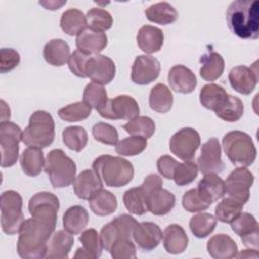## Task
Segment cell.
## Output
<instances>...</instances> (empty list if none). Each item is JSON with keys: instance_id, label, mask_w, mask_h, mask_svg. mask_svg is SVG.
I'll list each match as a JSON object with an SVG mask.
<instances>
[{"instance_id": "6da1fadb", "label": "cell", "mask_w": 259, "mask_h": 259, "mask_svg": "<svg viewBox=\"0 0 259 259\" xmlns=\"http://www.w3.org/2000/svg\"><path fill=\"white\" fill-rule=\"evenodd\" d=\"M230 30L240 38L257 39L259 36V2L257 0L233 1L226 12Z\"/></svg>"}, {"instance_id": "7a4b0ae2", "label": "cell", "mask_w": 259, "mask_h": 259, "mask_svg": "<svg viewBox=\"0 0 259 259\" xmlns=\"http://www.w3.org/2000/svg\"><path fill=\"white\" fill-rule=\"evenodd\" d=\"M54 227L34 218L24 221L17 240V253L23 259L45 258L47 243L55 232Z\"/></svg>"}, {"instance_id": "3957f363", "label": "cell", "mask_w": 259, "mask_h": 259, "mask_svg": "<svg viewBox=\"0 0 259 259\" xmlns=\"http://www.w3.org/2000/svg\"><path fill=\"white\" fill-rule=\"evenodd\" d=\"M92 169L101 181L109 187H121L128 184L134 177V166L119 156L101 155L92 163Z\"/></svg>"}, {"instance_id": "277c9868", "label": "cell", "mask_w": 259, "mask_h": 259, "mask_svg": "<svg viewBox=\"0 0 259 259\" xmlns=\"http://www.w3.org/2000/svg\"><path fill=\"white\" fill-rule=\"evenodd\" d=\"M222 146L229 160L237 167H248L256 159V147L247 133L241 131L227 133L222 140Z\"/></svg>"}, {"instance_id": "5b68a950", "label": "cell", "mask_w": 259, "mask_h": 259, "mask_svg": "<svg viewBox=\"0 0 259 259\" xmlns=\"http://www.w3.org/2000/svg\"><path fill=\"white\" fill-rule=\"evenodd\" d=\"M55 139V121L45 110L34 111L28 120V125L22 132V143L27 147L46 148Z\"/></svg>"}, {"instance_id": "8992f818", "label": "cell", "mask_w": 259, "mask_h": 259, "mask_svg": "<svg viewBox=\"0 0 259 259\" xmlns=\"http://www.w3.org/2000/svg\"><path fill=\"white\" fill-rule=\"evenodd\" d=\"M45 171L49 175L54 188H63L73 183L77 167L75 162L63 150L55 149L47 155Z\"/></svg>"}, {"instance_id": "52a82bcc", "label": "cell", "mask_w": 259, "mask_h": 259, "mask_svg": "<svg viewBox=\"0 0 259 259\" xmlns=\"http://www.w3.org/2000/svg\"><path fill=\"white\" fill-rule=\"evenodd\" d=\"M1 229L7 235L19 233L24 215L22 212V197L14 190H6L1 194Z\"/></svg>"}, {"instance_id": "ba28073f", "label": "cell", "mask_w": 259, "mask_h": 259, "mask_svg": "<svg viewBox=\"0 0 259 259\" xmlns=\"http://www.w3.org/2000/svg\"><path fill=\"white\" fill-rule=\"evenodd\" d=\"M20 141H22V132L16 123L9 120L0 123L1 167H12L17 162Z\"/></svg>"}, {"instance_id": "9c48e42d", "label": "cell", "mask_w": 259, "mask_h": 259, "mask_svg": "<svg viewBox=\"0 0 259 259\" xmlns=\"http://www.w3.org/2000/svg\"><path fill=\"white\" fill-rule=\"evenodd\" d=\"M59 208V198L48 191L35 193L28 201V210L31 218L47 223L54 228H56Z\"/></svg>"}, {"instance_id": "30bf717a", "label": "cell", "mask_w": 259, "mask_h": 259, "mask_svg": "<svg viewBox=\"0 0 259 259\" xmlns=\"http://www.w3.org/2000/svg\"><path fill=\"white\" fill-rule=\"evenodd\" d=\"M200 146V136L192 127H183L170 139L169 148L172 154L182 161H190Z\"/></svg>"}, {"instance_id": "8fae6325", "label": "cell", "mask_w": 259, "mask_h": 259, "mask_svg": "<svg viewBox=\"0 0 259 259\" xmlns=\"http://www.w3.org/2000/svg\"><path fill=\"white\" fill-rule=\"evenodd\" d=\"M254 183V175L246 167L233 170L225 181L226 193L229 197L245 204L250 197V188Z\"/></svg>"}, {"instance_id": "7c38bea8", "label": "cell", "mask_w": 259, "mask_h": 259, "mask_svg": "<svg viewBox=\"0 0 259 259\" xmlns=\"http://www.w3.org/2000/svg\"><path fill=\"white\" fill-rule=\"evenodd\" d=\"M140 107L136 99L130 95H117L108 99L103 108L98 110L100 116L106 119H127L139 116Z\"/></svg>"}, {"instance_id": "4fadbf2b", "label": "cell", "mask_w": 259, "mask_h": 259, "mask_svg": "<svg viewBox=\"0 0 259 259\" xmlns=\"http://www.w3.org/2000/svg\"><path fill=\"white\" fill-rule=\"evenodd\" d=\"M197 166L202 174H218L224 170L225 165L222 160V147L217 138H210L201 146Z\"/></svg>"}, {"instance_id": "5bb4252c", "label": "cell", "mask_w": 259, "mask_h": 259, "mask_svg": "<svg viewBox=\"0 0 259 259\" xmlns=\"http://www.w3.org/2000/svg\"><path fill=\"white\" fill-rule=\"evenodd\" d=\"M230 224L233 232L241 238L247 248L258 250L259 225L253 214L241 211Z\"/></svg>"}, {"instance_id": "9a60e30c", "label": "cell", "mask_w": 259, "mask_h": 259, "mask_svg": "<svg viewBox=\"0 0 259 259\" xmlns=\"http://www.w3.org/2000/svg\"><path fill=\"white\" fill-rule=\"evenodd\" d=\"M160 62L150 55L138 56L132 66L131 79L135 84L147 85L155 81L160 74Z\"/></svg>"}, {"instance_id": "2e32d148", "label": "cell", "mask_w": 259, "mask_h": 259, "mask_svg": "<svg viewBox=\"0 0 259 259\" xmlns=\"http://www.w3.org/2000/svg\"><path fill=\"white\" fill-rule=\"evenodd\" d=\"M86 74L92 82L106 85L110 83L115 76L114 62L104 55L98 54L91 56L87 63Z\"/></svg>"}, {"instance_id": "e0dca14e", "label": "cell", "mask_w": 259, "mask_h": 259, "mask_svg": "<svg viewBox=\"0 0 259 259\" xmlns=\"http://www.w3.org/2000/svg\"><path fill=\"white\" fill-rule=\"evenodd\" d=\"M163 238L160 227L152 222L138 223L133 232L135 243L144 251H152L158 247Z\"/></svg>"}, {"instance_id": "ac0fdd59", "label": "cell", "mask_w": 259, "mask_h": 259, "mask_svg": "<svg viewBox=\"0 0 259 259\" xmlns=\"http://www.w3.org/2000/svg\"><path fill=\"white\" fill-rule=\"evenodd\" d=\"M229 82L237 92L248 95L256 87L258 82V73L256 68L244 65L234 67L229 73Z\"/></svg>"}, {"instance_id": "d6986e66", "label": "cell", "mask_w": 259, "mask_h": 259, "mask_svg": "<svg viewBox=\"0 0 259 259\" xmlns=\"http://www.w3.org/2000/svg\"><path fill=\"white\" fill-rule=\"evenodd\" d=\"M168 83L175 92L188 94L195 89L197 80L189 68L183 65H175L168 73Z\"/></svg>"}, {"instance_id": "ffe728a7", "label": "cell", "mask_w": 259, "mask_h": 259, "mask_svg": "<svg viewBox=\"0 0 259 259\" xmlns=\"http://www.w3.org/2000/svg\"><path fill=\"white\" fill-rule=\"evenodd\" d=\"M103 182L93 169H86L78 174L73 181L75 194L84 200H89L96 192L102 189Z\"/></svg>"}, {"instance_id": "44dd1931", "label": "cell", "mask_w": 259, "mask_h": 259, "mask_svg": "<svg viewBox=\"0 0 259 259\" xmlns=\"http://www.w3.org/2000/svg\"><path fill=\"white\" fill-rule=\"evenodd\" d=\"M74 245V235L70 234L66 230L55 231L48 243L46 257L48 259H66L69 257V253Z\"/></svg>"}, {"instance_id": "7402d4cb", "label": "cell", "mask_w": 259, "mask_h": 259, "mask_svg": "<svg viewBox=\"0 0 259 259\" xmlns=\"http://www.w3.org/2000/svg\"><path fill=\"white\" fill-rule=\"evenodd\" d=\"M196 189L201 198L209 205L226 194L225 181L214 173L204 174Z\"/></svg>"}, {"instance_id": "603a6c76", "label": "cell", "mask_w": 259, "mask_h": 259, "mask_svg": "<svg viewBox=\"0 0 259 259\" xmlns=\"http://www.w3.org/2000/svg\"><path fill=\"white\" fill-rule=\"evenodd\" d=\"M207 252L214 259H232L239 252L236 242L226 234L212 236L206 245Z\"/></svg>"}, {"instance_id": "cb8c5ba5", "label": "cell", "mask_w": 259, "mask_h": 259, "mask_svg": "<svg viewBox=\"0 0 259 259\" xmlns=\"http://www.w3.org/2000/svg\"><path fill=\"white\" fill-rule=\"evenodd\" d=\"M77 49L87 55H98L107 46V36L102 31L86 28L76 38Z\"/></svg>"}, {"instance_id": "d4e9b609", "label": "cell", "mask_w": 259, "mask_h": 259, "mask_svg": "<svg viewBox=\"0 0 259 259\" xmlns=\"http://www.w3.org/2000/svg\"><path fill=\"white\" fill-rule=\"evenodd\" d=\"M139 48L146 54H154L161 50L164 42L163 31L153 25H143L137 34Z\"/></svg>"}, {"instance_id": "484cf974", "label": "cell", "mask_w": 259, "mask_h": 259, "mask_svg": "<svg viewBox=\"0 0 259 259\" xmlns=\"http://www.w3.org/2000/svg\"><path fill=\"white\" fill-rule=\"evenodd\" d=\"M163 245L165 250L170 254L183 253L188 245V237L184 229L177 225H169L163 232Z\"/></svg>"}, {"instance_id": "4316f807", "label": "cell", "mask_w": 259, "mask_h": 259, "mask_svg": "<svg viewBox=\"0 0 259 259\" xmlns=\"http://www.w3.org/2000/svg\"><path fill=\"white\" fill-rule=\"evenodd\" d=\"M200 62V77L208 82L215 81L224 73L225 61L221 54L209 51L208 53L202 55L199 59Z\"/></svg>"}, {"instance_id": "83f0119b", "label": "cell", "mask_w": 259, "mask_h": 259, "mask_svg": "<svg viewBox=\"0 0 259 259\" xmlns=\"http://www.w3.org/2000/svg\"><path fill=\"white\" fill-rule=\"evenodd\" d=\"M175 195L164 188H158L148 195V211L155 215L169 213L175 205Z\"/></svg>"}, {"instance_id": "f1b7e54d", "label": "cell", "mask_w": 259, "mask_h": 259, "mask_svg": "<svg viewBox=\"0 0 259 259\" xmlns=\"http://www.w3.org/2000/svg\"><path fill=\"white\" fill-rule=\"evenodd\" d=\"M42 55L47 63L55 67H61L64 66L70 58V47L61 38L52 39L45 45Z\"/></svg>"}, {"instance_id": "f546056e", "label": "cell", "mask_w": 259, "mask_h": 259, "mask_svg": "<svg viewBox=\"0 0 259 259\" xmlns=\"http://www.w3.org/2000/svg\"><path fill=\"white\" fill-rule=\"evenodd\" d=\"M89 222V214L85 207L73 205L69 207L63 215L64 229L72 235L80 234L85 230Z\"/></svg>"}, {"instance_id": "4dcf8cb0", "label": "cell", "mask_w": 259, "mask_h": 259, "mask_svg": "<svg viewBox=\"0 0 259 259\" xmlns=\"http://www.w3.org/2000/svg\"><path fill=\"white\" fill-rule=\"evenodd\" d=\"M46 159L40 148L27 147L20 156V166L25 175L34 177L41 173Z\"/></svg>"}, {"instance_id": "1f68e13d", "label": "cell", "mask_w": 259, "mask_h": 259, "mask_svg": "<svg viewBox=\"0 0 259 259\" xmlns=\"http://www.w3.org/2000/svg\"><path fill=\"white\" fill-rule=\"evenodd\" d=\"M60 26L66 34L78 36L87 28L86 15H84V13L77 8L67 9L62 13Z\"/></svg>"}, {"instance_id": "d6a6232c", "label": "cell", "mask_w": 259, "mask_h": 259, "mask_svg": "<svg viewBox=\"0 0 259 259\" xmlns=\"http://www.w3.org/2000/svg\"><path fill=\"white\" fill-rule=\"evenodd\" d=\"M148 20L154 23L167 25L173 23L178 18L177 10L168 2H158L150 5L145 10Z\"/></svg>"}, {"instance_id": "836d02e7", "label": "cell", "mask_w": 259, "mask_h": 259, "mask_svg": "<svg viewBox=\"0 0 259 259\" xmlns=\"http://www.w3.org/2000/svg\"><path fill=\"white\" fill-rule=\"evenodd\" d=\"M88 201L90 209L100 217L109 215L117 208L116 196L103 188L96 192Z\"/></svg>"}, {"instance_id": "e575fe53", "label": "cell", "mask_w": 259, "mask_h": 259, "mask_svg": "<svg viewBox=\"0 0 259 259\" xmlns=\"http://www.w3.org/2000/svg\"><path fill=\"white\" fill-rule=\"evenodd\" d=\"M149 105L156 112H168L173 105V95L171 90L165 84H156L150 91Z\"/></svg>"}, {"instance_id": "d590c367", "label": "cell", "mask_w": 259, "mask_h": 259, "mask_svg": "<svg viewBox=\"0 0 259 259\" xmlns=\"http://www.w3.org/2000/svg\"><path fill=\"white\" fill-rule=\"evenodd\" d=\"M228 93L225 88L218 84H206L199 92V101L206 109L215 111L226 100Z\"/></svg>"}, {"instance_id": "8d00e7d4", "label": "cell", "mask_w": 259, "mask_h": 259, "mask_svg": "<svg viewBox=\"0 0 259 259\" xmlns=\"http://www.w3.org/2000/svg\"><path fill=\"white\" fill-rule=\"evenodd\" d=\"M122 199L125 208L133 214L142 215L148 211V196L141 186L126 190Z\"/></svg>"}, {"instance_id": "74e56055", "label": "cell", "mask_w": 259, "mask_h": 259, "mask_svg": "<svg viewBox=\"0 0 259 259\" xmlns=\"http://www.w3.org/2000/svg\"><path fill=\"white\" fill-rule=\"evenodd\" d=\"M214 112L219 118L228 122H235L242 117L244 104L239 97L228 94L224 103Z\"/></svg>"}, {"instance_id": "f35d334b", "label": "cell", "mask_w": 259, "mask_h": 259, "mask_svg": "<svg viewBox=\"0 0 259 259\" xmlns=\"http://www.w3.org/2000/svg\"><path fill=\"white\" fill-rule=\"evenodd\" d=\"M217 226V218L208 212H200L193 215L189 221L191 233L199 239L210 235Z\"/></svg>"}, {"instance_id": "ab89813d", "label": "cell", "mask_w": 259, "mask_h": 259, "mask_svg": "<svg viewBox=\"0 0 259 259\" xmlns=\"http://www.w3.org/2000/svg\"><path fill=\"white\" fill-rule=\"evenodd\" d=\"M62 139L67 148L75 152H81L87 145L88 135L83 126L73 125L63 131Z\"/></svg>"}, {"instance_id": "60d3db41", "label": "cell", "mask_w": 259, "mask_h": 259, "mask_svg": "<svg viewBox=\"0 0 259 259\" xmlns=\"http://www.w3.org/2000/svg\"><path fill=\"white\" fill-rule=\"evenodd\" d=\"M107 100V92L103 85L95 82H90L86 85L83 92V101L91 108L98 111L105 106Z\"/></svg>"}, {"instance_id": "b9f144b4", "label": "cell", "mask_w": 259, "mask_h": 259, "mask_svg": "<svg viewBox=\"0 0 259 259\" xmlns=\"http://www.w3.org/2000/svg\"><path fill=\"white\" fill-rule=\"evenodd\" d=\"M123 130L132 136H139L145 139L151 138L156 130L154 120L149 116H137L122 125Z\"/></svg>"}, {"instance_id": "7bdbcfd3", "label": "cell", "mask_w": 259, "mask_h": 259, "mask_svg": "<svg viewBox=\"0 0 259 259\" xmlns=\"http://www.w3.org/2000/svg\"><path fill=\"white\" fill-rule=\"evenodd\" d=\"M91 114V107L84 101H77L68 104L58 110L61 119L68 122H77L86 119Z\"/></svg>"}, {"instance_id": "ee69618b", "label": "cell", "mask_w": 259, "mask_h": 259, "mask_svg": "<svg viewBox=\"0 0 259 259\" xmlns=\"http://www.w3.org/2000/svg\"><path fill=\"white\" fill-rule=\"evenodd\" d=\"M87 25L89 28L97 31H105L112 26L113 19L111 14L102 8L94 7L87 11Z\"/></svg>"}, {"instance_id": "f6af8a7d", "label": "cell", "mask_w": 259, "mask_h": 259, "mask_svg": "<svg viewBox=\"0 0 259 259\" xmlns=\"http://www.w3.org/2000/svg\"><path fill=\"white\" fill-rule=\"evenodd\" d=\"M244 204L232 197H225L215 206V218L222 223H231L242 211Z\"/></svg>"}, {"instance_id": "bcb514c9", "label": "cell", "mask_w": 259, "mask_h": 259, "mask_svg": "<svg viewBox=\"0 0 259 259\" xmlns=\"http://www.w3.org/2000/svg\"><path fill=\"white\" fill-rule=\"evenodd\" d=\"M79 241L82 244V248L89 254L91 259H96L101 256L102 243L100 235L94 229H87L82 232L79 237Z\"/></svg>"}, {"instance_id": "7dc6e473", "label": "cell", "mask_w": 259, "mask_h": 259, "mask_svg": "<svg viewBox=\"0 0 259 259\" xmlns=\"http://www.w3.org/2000/svg\"><path fill=\"white\" fill-rule=\"evenodd\" d=\"M147 146V139L139 136H132L119 141L115 145V151L120 156H136L141 154Z\"/></svg>"}, {"instance_id": "c3c4849f", "label": "cell", "mask_w": 259, "mask_h": 259, "mask_svg": "<svg viewBox=\"0 0 259 259\" xmlns=\"http://www.w3.org/2000/svg\"><path fill=\"white\" fill-rule=\"evenodd\" d=\"M198 166L190 161H184L183 163H178L174 173H173V180L176 185L184 186L191 183L198 174Z\"/></svg>"}, {"instance_id": "681fc988", "label": "cell", "mask_w": 259, "mask_h": 259, "mask_svg": "<svg viewBox=\"0 0 259 259\" xmlns=\"http://www.w3.org/2000/svg\"><path fill=\"white\" fill-rule=\"evenodd\" d=\"M93 138L102 144L115 146L118 143V133L116 128L106 122H97L92 127Z\"/></svg>"}, {"instance_id": "f907efd6", "label": "cell", "mask_w": 259, "mask_h": 259, "mask_svg": "<svg viewBox=\"0 0 259 259\" xmlns=\"http://www.w3.org/2000/svg\"><path fill=\"white\" fill-rule=\"evenodd\" d=\"M109 253L113 259H134L137 257L135 244L128 238L118 239L110 248Z\"/></svg>"}, {"instance_id": "816d5d0a", "label": "cell", "mask_w": 259, "mask_h": 259, "mask_svg": "<svg viewBox=\"0 0 259 259\" xmlns=\"http://www.w3.org/2000/svg\"><path fill=\"white\" fill-rule=\"evenodd\" d=\"M182 205L189 212H199L209 207V204L201 198L196 188L189 189L183 194Z\"/></svg>"}, {"instance_id": "f5cc1de1", "label": "cell", "mask_w": 259, "mask_h": 259, "mask_svg": "<svg viewBox=\"0 0 259 259\" xmlns=\"http://www.w3.org/2000/svg\"><path fill=\"white\" fill-rule=\"evenodd\" d=\"M91 56L87 55L79 50L74 51L68 60V66L70 71L77 77L87 78L86 68L88 60Z\"/></svg>"}, {"instance_id": "db71d44e", "label": "cell", "mask_w": 259, "mask_h": 259, "mask_svg": "<svg viewBox=\"0 0 259 259\" xmlns=\"http://www.w3.org/2000/svg\"><path fill=\"white\" fill-rule=\"evenodd\" d=\"M20 55L11 48H2L0 51V72L5 74L19 65Z\"/></svg>"}, {"instance_id": "11a10c76", "label": "cell", "mask_w": 259, "mask_h": 259, "mask_svg": "<svg viewBox=\"0 0 259 259\" xmlns=\"http://www.w3.org/2000/svg\"><path fill=\"white\" fill-rule=\"evenodd\" d=\"M99 235H100V239H101V243H102L103 249H105L108 252H109L110 248L112 247V245L118 239L122 238L118 228L116 227V225L112 221L107 223V224H105L102 227Z\"/></svg>"}, {"instance_id": "9f6ffc18", "label": "cell", "mask_w": 259, "mask_h": 259, "mask_svg": "<svg viewBox=\"0 0 259 259\" xmlns=\"http://www.w3.org/2000/svg\"><path fill=\"white\" fill-rule=\"evenodd\" d=\"M177 164L178 162L173 157L169 155H163L157 161V168L159 173L163 177L167 179H172Z\"/></svg>"}, {"instance_id": "6f0895ef", "label": "cell", "mask_w": 259, "mask_h": 259, "mask_svg": "<svg viewBox=\"0 0 259 259\" xmlns=\"http://www.w3.org/2000/svg\"><path fill=\"white\" fill-rule=\"evenodd\" d=\"M140 186L143 189V191L146 193V195L148 196L151 192H153L154 190L161 188L163 186V180L159 175H157L155 173L149 174L148 176H146V178L144 179V182Z\"/></svg>"}, {"instance_id": "680465c9", "label": "cell", "mask_w": 259, "mask_h": 259, "mask_svg": "<svg viewBox=\"0 0 259 259\" xmlns=\"http://www.w3.org/2000/svg\"><path fill=\"white\" fill-rule=\"evenodd\" d=\"M39 4L42 5L46 9H50V10H56L61 8L63 5L66 4V0L65 1H55V0H50V1H39Z\"/></svg>"}, {"instance_id": "91938a15", "label": "cell", "mask_w": 259, "mask_h": 259, "mask_svg": "<svg viewBox=\"0 0 259 259\" xmlns=\"http://www.w3.org/2000/svg\"><path fill=\"white\" fill-rule=\"evenodd\" d=\"M10 118V108L4 100H1V122L8 121Z\"/></svg>"}, {"instance_id": "94428289", "label": "cell", "mask_w": 259, "mask_h": 259, "mask_svg": "<svg viewBox=\"0 0 259 259\" xmlns=\"http://www.w3.org/2000/svg\"><path fill=\"white\" fill-rule=\"evenodd\" d=\"M237 257L239 258H258L259 254H258V250L255 249H248V250H244L242 252H240L239 254H237Z\"/></svg>"}]
</instances>
